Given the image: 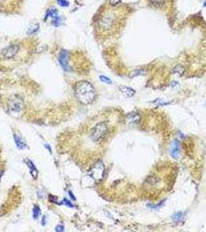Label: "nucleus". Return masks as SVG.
Returning a JSON list of instances; mask_svg holds the SVG:
<instances>
[{"instance_id":"23","label":"nucleus","mask_w":206,"mask_h":232,"mask_svg":"<svg viewBox=\"0 0 206 232\" xmlns=\"http://www.w3.org/2000/svg\"><path fill=\"white\" fill-rule=\"evenodd\" d=\"M69 194H70V196H71V199H73V200H75V198H74V196H73V195H72V193H71V191H69Z\"/></svg>"},{"instance_id":"22","label":"nucleus","mask_w":206,"mask_h":232,"mask_svg":"<svg viewBox=\"0 0 206 232\" xmlns=\"http://www.w3.org/2000/svg\"><path fill=\"white\" fill-rule=\"evenodd\" d=\"M45 222H46V217H45V216H43V219H42V224H45Z\"/></svg>"},{"instance_id":"19","label":"nucleus","mask_w":206,"mask_h":232,"mask_svg":"<svg viewBox=\"0 0 206 232\" xmlns=\"http://www.w3.org/2000/svg\"><path fill=\"white\" fill-rule=\"evenodd\" d=\"M59 204H64V205L68 206V207H71V208H72L73 207V205H71V203L69 201H68L67 199H64L61 203H59Z\"/></svg>"},{"instance_id":"15","label":"nucleus","mask_w":206,"mask_h":232,"mask_svg":"<svg viewBox=\"0 0 206 232\" xmlns=\"http://www.w3.org/2000/svg\"><path fill=\"white\" fill-rule=\"evenodd\" d=\"M150 2L153 6H155L157 7L163 6V4L164 3V0H150Z\"/></svg>"},{"instance_id":"8","label":"nucleus","mask_w":206,"mask_h":232,"mask_svg":"<svg viewBox=\"0 0 206 232\" xmlns=\"http://www.w3.org/2000/svg\"><path fill=\"white\" fill-rule=\"evenodd\" d=\"M119 91H121V93L126 98L133 97L136 93V91H134L133 89L129 87H127V86H119Z\"/></svg>"},{"instance_id":"16","label":"nucleus","mask_w":206,"mask_h":232,"mask_svg":"<svg viewBox=\"0 0 206 232\" xmlns=\"http://www.w3.org/2000/svg\"><path fill=\"white\" fill-rule=\"evenodd\" d=\"M99 78H100L101 81H102V82L106 83V84H112V81H111V80L109 79V77H106V76L101 75L100 77H99Z\"/></svg>"},{"instance_id":"9","label":"nucleus","mask_w":206,"mask_h":232,"mask_svg":"<svg viewBox=\"0 0 206 232\" xmlns=\"http://www.w3.org/2000/svg\"><path fill=\"white\" fill-rule=\"evenodd\" d=\"M67 57H68V53L65 50H63L61 53V55H60L59 61L60 64H61L64 71L68 70V60H67Z\"/></svg>"},{"instance_id":"24","label":"nucleus","mask_w":206,"mask_h":232,"mask_svg":"<svg viewBox=\"0 0 206 232\" xmlns=\"http://www.w3.org/2000/svg\"><path fill=\"white\" fill-rule=\"evenodd\" d=\"M45 146H46V147H47V149L48 150H50V153H51V147H50V145H49V146H48V145H45Z\"/></svg>"},{"instance_id":"20","label":"nucleus","mask_w":206,"mask_h":232,"mask_svg":"<svg viewBox=\"0 0 206 232\" xmlns=\"http://www.w3.org/2000/svg\"><path fill=\"white\" fill-rule=\"evenodd\" d=\"M120 2L121 0H110V5L112 6H117Z\"/></svg>"},{"instance_id":"6","label":"nucleus","mask_w":206,"mask_h":232,"mask_svg":"<svg viewBox=\"0 0 206 232\" xmlns=\"http://www.w3.org/2000/svg\"><path fill=\"white\" fill-rule=\"evenodd\" d=\"M140 114L137 113L136 112H129L125 116V120L126 122H128L129 125H138L140 122Z\"/></svg>"},{"instance_id":"21","label":"nucleus","mask_w":206,"mask_h":232,"mask_svg":"<svg viewBox=\"0 0 206 232\" xmlns=\"http://www.w3.org/2000/svg\"><path fill=\"white\" fill-rule=\"evenodd\" d=\"M56 231H64V226L60 224V225H58L56 227Z\"/></svg>"},{"instance_id":"4","label":"nucleus","mask_w":206,"mask_h":232,"mask_svg":"<svg viewBox=\"0 0 206 232\" xmlns=\"http://www.w3.org/2000/svg\"><path fill=\"white\" fill-rule=\"evenodd\" d=\"M19 49H20V46L18 45H10V46H9L8 47H6L2 51V55L5 58L9 59V58L13 57L15 55H17V53H18Z\"/></svg>"},{"instance_id":"2","label":"nucleus","mask_w":206,"mask_h":232,"mask_svg":"<svg viewBox=\"0 0 206 232\" xmlns=\"http://www.w3.org/2000/svg\"><path fill=\"white\" fill-rule=\"evenodd\" d=\"M107 132L108 127L106 124L104 122H100L92 129L90 137L92 139V141L99 142L104 138Z\"/></svg>"},{"instance_id":"18","label":"nucleus","mask_w":206,"mask_h":232,"mask_svg":"<svg viewBox=\"0 0 206 232\" xmlns=\"http://www.w3.org/2000/svg\"><path fill=\"white\" fill-rule=\"evenodd\" d=\"M58 2L60 6L63 7H66L69 5L68 2H67L66 0H58Z\"/></svg>"},{"instance_id":"1","label":"nucleus","mask_w":206,"mask_h":232,"mask_svg":"<svg viewBox=\"0 0 206 232\" xmlns=\"http://www.w3.org/2000/svg\"><path fill=\"white\" fill-rule=\"evenodd\" d=\"M75 96L83 105L91 104L96 98V91L92 84L87 81L78 82L74 88Z\"/></svg>"},{"instance_id":"3","label":"nucleus","mask_w":206,"mask_h":232,"mask_svg":"<svg viewBox=\"0 0 206 232\" xmlns=\"http://www.w3.org/2000/svg\"><path fill=\"white\" fill-rule=\"evenodd\" d=\"M90 176L96 180L102 179L105 175V166L102 162L98 161L90 170Z\"/></svg>"},{"instance_id":"26","label":"nucleus","mask_w":206,"mask_h":232,"mask_svg":"<svg viewBox=\"0 0 206 232\" xmlns=\"http://www.w3.org/2000/svg\"><path fill=\"white\" fill-rule=\"evenodd\" d=\"M204 6H205V7H206V2H204Z\"/></svg>"},{"instance_id":"5","label":"nucleus","mask_w":206,"mask_h":232,"mask_svg":"<svg viewBox=\"0 0 206 232\" xmlns=\"http://www.w3.org/2000/svg\"><path fill=\"white\" fill-rule=\"evenodd\" d=\"M23 109V103L19 99H13L9 105V110L11 113L17 114Z\"/></svg>"},{"instance_id":"25","label":"nucleus","mask_w":206,"mask_h":232,"mask_svg":"<svg viewBox=\"0 0 206 232\" xmlns=\"http://www.w3.org/2000/svg\"><path fill=\"white\" fill-rule=\"evenodd\" d=\"M2 173H0V179H1V176H2Z\"/></svg>"},{"instance_id":"14","label":"nucleus","mask_w":206,"mask_h":232,"mask_svg":"<svg viewBox=\"0 0 206 232\" xmlns=\"http://www.w3.org/2000/svg\"><path fill=\"white\" fill-rule=\"evenodd\" d=\"M33 217L35 219H37L39 217V216L40 215V209L38 206H35L34 208H33Z\"/></svg>"},{"instance_id":"10","label":"nucleus","mask_w":206,"mask_h":232,"mask_svg":"<svg viewBox=\"0 0 206 232\" xmlns=\"http://www.w3.org/2000/svg\"><path fill=\"white\" fill-rule=\"evenodd\" d=\"M13 135L14 140H15L17 147H18L20 149H24V148H26V146H27V144H26L24 140L23 139V138H21V137L19 135H17V134H14Z\"/></svg>"},{"instance_id":"12","label":"nucleus","mask_w":206,"mask_h":232,"mask_svg":"<svg viewBox=\"0 0 206 232\" xmlns=\"http://www.w3.org/2000/svg\"><path fill=\"white\" fill-rule=\"evenodd\" d=\"M27 164H28L29 167H30V172H31V175L33 176V177L34 178V179H36V176H37V170H36V167H35L34 164H33V163H32L30 160H28L27 161Z\"/></svg>"},{"instance_id":"11","label":"nucleus","mask_w":206,"mask_h":232,"mask_svg":"<svg viewBox=\"0 0 206 232\" xmlns=\"http://www.w3.org/2000/svg\"><path fill=\"white\" fill-rule=\"evenodd\" d=\"M173 74H178L179 76H182L185 72V69L183 66L182 65H177L174 68H173V71H172Z\"/></svg>"},{"instance_id":"13","label":"nucleus","mask_w":206,"mask_h":232,"mask_svg":"<svg viewBox=\"0 0 206 232\" xmlns=\"http://www.w3.org/2000/svg\"><path fill=\"white\" fill-rule=\"evenodd\" d=\"M184 217H185V214L182 212H177L172 216V219L176 222H180V221H183Z\"/></svg>"},{"instance_id":"7","label":"nucleus","mask_w":206,"mask_h":232,"mask_svg":"<svg viewBox=\"0 0 206 232\" xmlns=\"http://www.w3.org/2000/svg\"><path fill=\"white\" fill-rule=\"evenodd\" d=\"M170 156L173 157L174 159L177 160L179 157L180 155V146H179V142H178V140H175L174 141V142L172 143L171 147H170Z\"/></svg>"},{"instance_id":"17","label":"nucleus","mask_w":206,"mask_h":232,"mask_svg":"<svg viewBox=\"0 0 206 232\" xmlns=\"http://www.w3.org/2000/svg\"><path fill=\"white\" fill-rule=\"evenodd\" d=\"M145 73V71H143V70H137V71H135L131 74V76H132V77H136V76L137 75H144Z\"/></svg>"}]
</instances>
